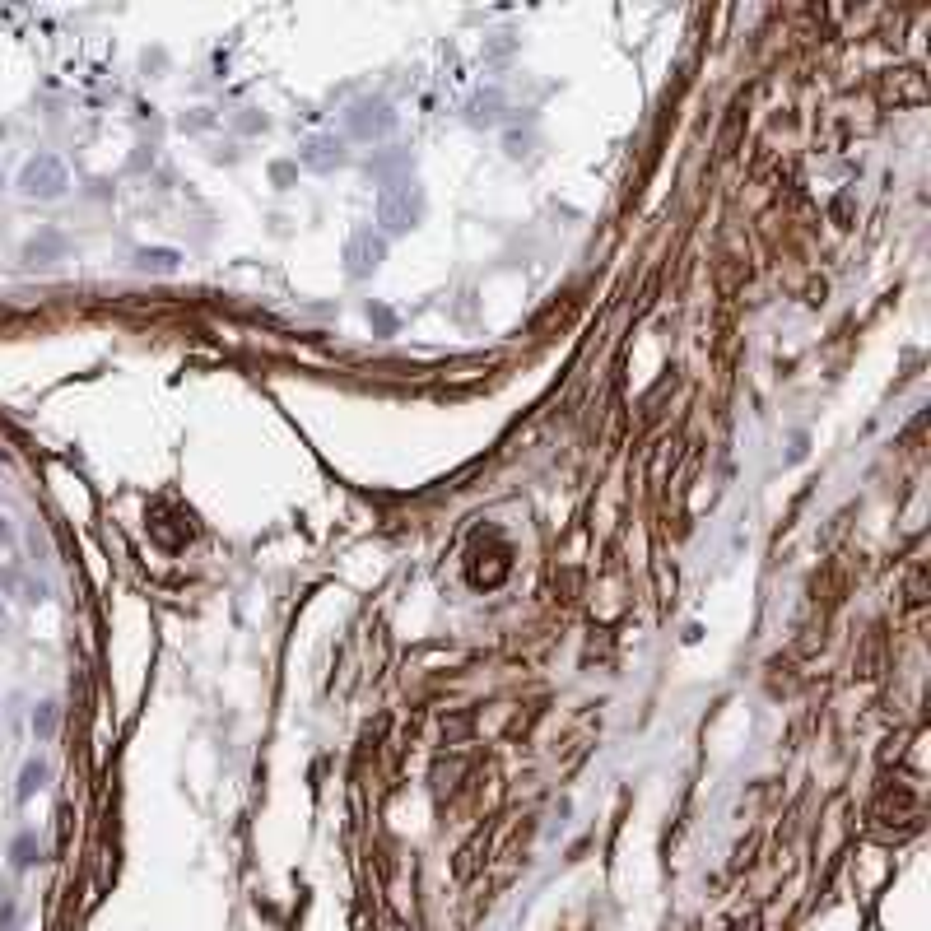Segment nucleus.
Segmentation results:
<instances>
[{"mask_svg": "<svg viewBox=\"0 0 931 931\" xmlns=\"http://www.w3.org/2000/svg\"><path fill=\"white\" fill-rule=\"evenodd\" d=\"M424 219V191L410 177H396L378 191V224L387 233H410Z\"/></svg>", "mask_w": 931, "mask_h": 931, "instance_id": "f257e3e1", "label": "nucleus"}, {"mask_svg": "<svg viewBox=\"0 0 931 931\" xmlns=\"http://www.w3.org/2000/svg\"><path fill=\"white\" fill-rule=\"evenodd\" d=\"M66 187H70V173L56 154H33V159L19 168V191L33 196V201H61Z\"/></svg>", "mask_w": 931, "mask_h": 931, "instance_id": "f03ea898", "label": "nucleus"}, {"mask_svg": "<svg viewBox=\"0 0 931 931\" xmlns=\"http://www.w3.org/2000/svg\"><path fill=\"white\" fill-rule=\"evenodd\" d=\"M345 126H350L354 140H382V135L396 126V112L387 98H364V103H354V108L345 112Z\"/></svg>", "mask_w": 931, "mask_h": 931, "instance_id": "7ed1b4c3", "label": "nucleus"}, {"mask_svg": "<svg viewBox=\"0 0 931 931\" xmlns=\"http://www.w3.org/2000/svg\"><path fill=\"white\" fill-rule=\"evenodd\" d=\"M382 257H387V238H378L373 229L354 233L350 247H345V261H350V275H354V280H364V275H373V270L382 266Z\"/></svg>", "mask_w": 931, "mask_h": 931, "instance_id": "20e7f679", "label": "nucleus"}, {"mask_svg": "<svg viewBox=\"0 0 931 931\" xmlns=\"http://www.w3.org/2000/svg\"><path fill=\"white\" fill-rule=\"evenodd\" d=\"M298 159H303V168H312V173H331V168H336L345 154H340V140H331V135H317V140H308V145H303V154H298Z\"/></svg>", "mask_w": 931, "mask_h": 931, "instance_id": "39448f33", "label": "nucleus"}, {"mask_svg": "<svg viewBox=\"0 0 931 931\" xmlns=\"http://www.w3.org/2000/svg\"><path fill=\"white\" fill-rule=\"evenodd\" d=\"M499 108H503V98H499V94L475 98V103H471V122H475V126H494V122H499Z\"/></svg>", "mask_w": 931, "mask_h": 931, "instance_id": "423d86ee", "label": "nucleus"}, {"mask_svg": "<svg viewBox=\"0 0 931 931\" xmlns=\"http://www.w3.org/2000/svg\"><path fill=\"white\" fill-rule=\"evenodd\" d=\"M140 270H159V275H173V270H177V252H140Z\"/></svg>", "mask_w": 931, "mask_h": 931, "instance_id": "0eeeda50", "label": "nucleus"}, {"mask_svg": "<svg viewBox=\"0 0 931 931\" xmlns=\"http://www.w3.org/2000/svg\"><path fill=\"white\" fill-rule=\"evenodd\" d=\"M42 778H47V764H42V759H33V764L24 769V783H19V801L33 797V792L42 787Z\"/></svg>", "mask_w": 931, "mask_h": 931, "instance_id": "6e6552de", "label": "nucleus"}, {"mask_svg": "<svg viewBox=\"0 0 931 931\" xmlns=\"http://www.w3.org/2000/svg\"><path fill=\"white\" fill-rule=\"evenodd\" d=\"M47 252H61V238H56V233H42V243H38V238L28 243V257H33V266H38Z\"/></svg>", "mask_w": 931, "mask_h": 931, "instance_id": "1a4fd4ad", "label": "nucleus"}, {"mask_svg": "<svg viewBox=\"0 0 931 931\" xmlns=\"http://www.w3.org/2000/svg\"><path fill=\"white\" fill-rule=\"evenodd\" d=\"M33 731H38V736H52L56 731V703H42V713H33Z\"/></svg>", "mask_w": 931, "mask_h": 931, "instance_id": "9d476101", "label": "nucleus"}, {"mask_svg": "<svg viewBox=\"0 0 931 931\" xmlns=\"http://www.w3.org/2000/svg\"><path fill=\"white\" fill-rule=\"evenodd\" d=\"M33 852H38V838H33V834H24V838H19V843H14V862H19V866H28V862H33Z\"/></svg>", "mask_w": 931, "mask_h": 931, "instance_id": "9b49d317", "label": "nucleus"}, {"mask_svg": "<svg viewBox=\"0 0 931 931\" xmlns=\"http://www.w3.org/2000/svg\"><path fill=\"white\" fill-rule=\"evenodd\" d=\"M0 624H5V601H0Z\"/></svg>", "mask_w": 931, "mask_h": 931, "instance_id": "f8f14e48", "label": "nucleus"}]
</instances>
